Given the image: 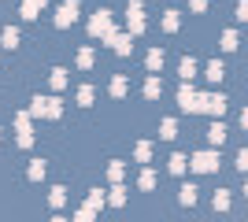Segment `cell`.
Returning a JSON list of instances; mask_svg holds the SVG:
<instances>
[{"label":"cell","instance_id":"4","mask_svg":"<svg viewBox=\"0 0 248 222\" xmlns=\"http://www.w3.org/2000/svg\"><path fill=\"white\" fill-rule=\"evenodd\" d=\"M89 33H96V37H108V33H111V19H108V11H96V15H93Z\"/></svg>","mask_w":248,"mask_h":222},{"label":"cell","instance_id":"8","mask_svg":"<svg viewBox=\"0 0 248 222\" xmlns=\"http://www.w3.org/2000/svg\"><path fill=\"white\" fill-rule=\"evenodd\" d=\"M108 41L115 44V52H119V56H126L130 48H134V44H130V37H119V33H108Z\"/></svg>","mask_w":248,"mask_h":222},{"label":"cell","instance_id":"9","mask_svg":"<svg viewBox=\"0 0 248 222\" xmlns=\"http://www.w3.org/2000/svg\"><path fill=\"white\" fill-rule=\"evenodd\" d=\"M178 74H182V78H186V82H193V78H197V59H182V67H178Z\"/></svg>","mask_w":248,"mask_h":222},{"label":"cell","instance_id":"18","mask_svg":"<svg viewBox=\"0 0 248 222\" xmlns=\"http://www.w3.org/2000/svg\"><path fill=\"white\" fill-rule=\"evenodd\" d=\"M163 67V52L155 48V52H148V71H159Z\"/></svg>","mask_w":248,"mask_h":222},{"label":"cell","instance_id":"3","mask_svg":"<svg viewBox=\"0 0 248 222\" xmlns=\"http://www.w3.org/2000/svg\"><path fill=\"white\" fill-rule=\"evenodd\" d=\"M178 107L182 111H200V96L189 89V85H182V93H178Z\"/></svg>","mask_w":248,"mask_h":222},{"label":"cell","instance_id":"7","mask_svg":"<svg viewBox=\"0 0 248 222\" xmlns=\"http://www.w3.org/2000/svg\"><path fill=\"white\" fill-rule=\"evenodd\" d=\"M41 8H45V0H22V19H37Z\"/></svg>","mask_w":248,"mask_h":222},{"label":"cell","instance_id":"11","mask_svg":"<svg viewBox=\"0 0 248 222\" xmlns=\"http://www.w3.org/2000/svg\"><path fill=\"white\" fill-rule=\"evenodd\" d=\"M60 111H63V104H60V100H56V96H45V115H48V118H56Z\"/></svg>","mask_w":248,"mask_h":222},{"label":"cell","instance_id":"19","mask_svg":"<svg viewBox=\"0 0 248 222\" xmlns=\"http://www.w3.org/2000/svg\"><path fill=\"white\" fill-rule=\"evenodd\" d=\"M52 85H56V89H63V85H67V71H63V67H56V71H52Z\"/></svg>","mask_w":248,"mask_h":222},{"label":"cell","instance_id":"20","mask_svg":"<svg viewBox=\"0 0 248 222\" xmlns=\"http://www.w3.org/2000/svg\"><path fill=\"white\" fill-rule=\"evenodd\" d=\"M211 204H215V211H226V207H230V196H226L222 189H218V192H215V200H211Z\"/></svg>","mask_w":248,"mask_h":222},{"label":"cell","instance_id":"15","mask_svg":"<svg viewBox=\"0 0 248 222\" xmlns=\"http://www.w3.org/2000/svg\"><path fill=\"white\" fill-rule=\"evenodd\" d=\"M163 93V85H159V78H148V85H145V96L152 100V96H159Z\"/></svg>","mask_w":248,"mask_h":222},{"label":"cell","instance_id":"10","mask_svg":"<svg viewBox=\"0 0 248 222\" xmlns=\"http://www.w3.org/2000/svg\"><path fill=\"white\" fill-rule=\"evenodd\" d=\"M226 133H230V130L222 126V122H215V126L207 130V137H211V145H222V141H226Z\"/></svg>","mask_w":248,"mask_h":222},{"label":"cell","instance_id":"1","mask_svg":"<svg viewBox=\"0 0 248 222\" xmlns=\"http://www.w3.org/2000/svg\"><path fill=\"white\" fill-rule=\"evenodd\" d=\"M189 167H193V170H200V174H207V170H215V167H218V156H215V152H197Z\"/></svg>","mask_w":248,"mask_h":222},{"label":"cell","instance_id":"6","mask_svg":"<svg viewBox=\"0 0 248 222\" xmlns=\"http://www.w3.org/2000/svg\"><path fill=\"white\" fill-rule=\"evenodd\" d=\"M30 141H33V133H30V118L19 115V145H22V148H30Z\"/></svg>","mask_w":248,"mask_h":222},{"label":"cell","instance_id":"28","mask_svg":"<svg viewBox=\"0 0 248 222\" xmlns=\"http://www.w3.org/2000/svg\"><path fill=\"white\" fill-rule=\"evenodd\" d=\"M207 8V0H193V11H204Z\"/></svg>","mask_w":248,"mask_h":222},{"label":"cell","instance_id":"16","mask_svg":"<svg viewBox=\"0 0 248 222\" xmlns=\"http://www.w3.org/2000/svg\"><path fill=\"white\" fill-rule=\"evenodd\" d=\"M163 30H167V33L178 30V11H167V15H163Z\"/></svg>","mask_w":248,"mask_h":222},{"label":"cell","instance_id":"24","mask_svg":"<svg viewBox=\"0 0 248 222\" xmlns=\"http://www.w3.org/2000/svg\"><path fill=\"white\" fill-rule=\"evenodd\" d=\"M30 178H33V181H37V178H45V163H41V159H37V163L30 167Z\"/></svg>","mask_w":248,"mask_h":222},{"label":"cell","instance_id":"26","mask_svg":"<svg viewBox=\"0 0 248 222\" xmlns=\"http://www.w3.org/2000/svg\"><path fill=\"white\" fill-rule=\"evenodd\" d=\"M111 93H115V96L126 93V78H115V82H111Z\"/></svg>","mask_w":248,"mask_h":222},{"label":"cell","instance_id":"5","mask_svg":"<svg viewBox=\"0 0 248 222\" xmlns=\"http://www.w3.org/2000/svg\"><path fill=\"white\" fill-rule=\"evenodd\" d=\"M126 15H130V33H141L145 30V11H141V4H130V11H126Z\"/></svg>","mask_w":248,"mask_h":222},{"label":"cell","instance_id":"27","mask_svg":"<svg viewBox=\"0 0 248 222\" xmlns=\"http://www.w3.org/2000/svg\"><path fill=\"white\" fill-rule=\"evenodd\" d=\"M111 204L119 207V204H126V189H111Z\"/></svg>","mask_w":248,"mask_h":222},{"label":"cell","instance_id":"12","mask_svg":"<svg viewBox=\"0 0 248 222\" xmlns=\"http://www.w3.org/2000/svg\"><path fill=\"white\" fill-rule=\"evenodd\" d=\"M0 41H4V48H15V44H19V30H15V26H8Z\"/></svg>","mask_w":248,"mask_h":222},{"label":"cell","instance_id":"21","mask_svg":"<svg viewBox=\"0 0 248 222\" xmlns=\"http://www.w3.org/2000/svg\"><path fill=\"white\" fill-rule=\"evenodd\" d=\"M174 118H163V133H159V137H163V141H170V137H174Z\"/></svg>","mask_w":248,"mask_h":222},{"label":"cell","instance_id":"17","mask_svg":"<svg viewBox=\"0 0 248 222\" xmlns=\"http://www.w3.org/2000/svg\"><path fill=\"white\" fill-rule=\"evenodd\" d=\"M222 48H226V52H233V48H237V33H233V30L222 33Z\"/></svg>","mask_w":248,"mask_h":222},{"label":"cell","instance_id":"25","mask_svg":"<svg viewBox=\"0 0 248 222\" xmlns=\"http://www.w3.org/2000/svg\"><path fill=\"white\" fill-rule=\"evenodd\" d=\"M152 185H155V174L145 170V174H141V189H152Z\"/></svg>","mask_w":248,"mask_h":222},{"label":"cell","instance_id":"14","mask_svg":"<svg viewBox=\"0 0 248 222\" xmlns=\"http://www.w3.org/2000/svg\"><path fill=\"white\" fill-rule=\"evenodd\" d=\"M222 74H226V71H222L218 59H215V63H207V82H222Z\"/></svg>","mask_w":248,"mask_h":222},{"label":"cell","instance_id":"23","mask_svg":"<svg viewBox=\"0 0 248 222\" xmlns=\"http://www.w3.org/2000/svg\"><path fill=\"white\" fill-rule=\"evenodd\" d=\"M170 170H174V174H186V156H174V159H170Z\"/></svg>","mask_w":248,"mask_h":222},{"label":"cell","instance_id":"2","mask_svg":"<svg viewBox=\"0 0 248 222\" xmlns=\"http://www.w3.org/2000/svg\"><path fill=\"white\" fill-rule=\"evenodd\" d=\"M74 19H78V0H67V4H63V8L56 11V26L63 30V26H71Z\"/></svg>","mask_w":248,"mask_h":222},{"label":"cell","instance_id":"22","mask_svg":"<svg viewBox=\"0 0 248 222\" xmlns=\"http://www.w3.org/2000/svg\"><path fill=\"white\" fill-rule=\"evenodd\" d=\"M67 204V189H52V207H63Z\"/></svg>","mask_w":248,"mask_h":222},{"label":"cell","instance_id":"13","mask_svg":"<svg viewBox=\"0 0 248 222\" xmlns=\"http://www.w3.org/2000/svg\"><path fill=\"white\" fill-rule=\"evenodd\" d=\"M182 204H186V207L197 204V185H182Z\"/></svg>","mask_w":248,"mask_h":222}]
</instances>
